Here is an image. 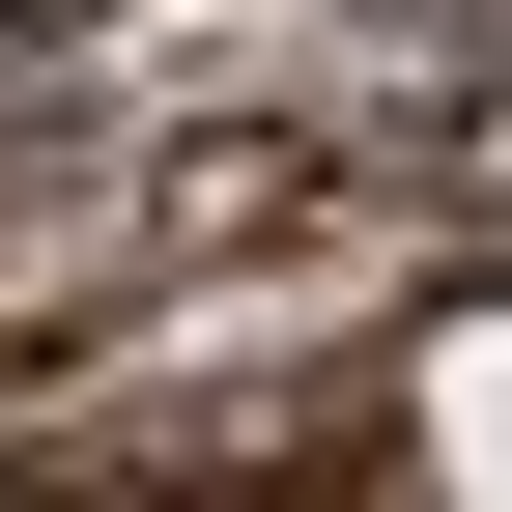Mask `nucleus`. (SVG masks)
Masks as SVG:
<instances>
[{
	"instance_id": "f257e3e1",
	"label": "nucleus",
	"mask_w": 512,
	"mask_h": 512,
	"mask_svg": "<svg viewBox=\"0 0 512 512\" xmlns=\"http://www.w3.org/2000/svg\"><path fill=\"white\" fill-rule=\"evenodd\" d=\"M427 484H512V313L427 342Z\"/></svg>"
}]
</instances>
